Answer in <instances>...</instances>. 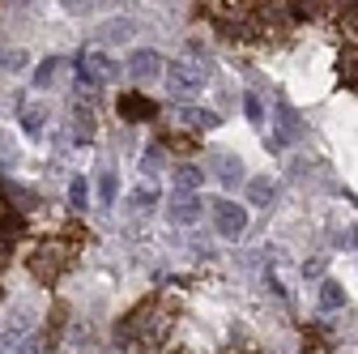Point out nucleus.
I'll list each match as a JSON object with an SVG mask.
<instances>
[{
	"label": "nucleus",
	"mask_w": 358,
	"mask_h": 354,
	"mask_svg": "<svg viewBox=\"0 0 358 354\" xmlns=\"http://www.w3.org/2000/svg\"><path fill=\"white\" fill-rule=\"evenodd\" d=\"M166 81H171L175 94H192V90H201V85L209 81V60L205 56L175 60V64H166Z\"/></svg>",
	"instance_id": "1"
},
{
	"label": "nucleus",
	"mask_w": 358,
	"mask_h": 354,
	"mask_svg": "<svg viewBox=\"0 0 358 354\" xmlns=\"http://www.w3.org/2000/svg\"><path fill=\"white\" fill-rule=\"evenodd\" d=\"M64 260H69L64 243H43V248H34V256H30V274H34L38 282L52 286V282L64 274Z\"/></svg>",
	"instance_id": "2"
},
{
	"label": "nucleus",
	"mask_w": 358,
	"mask_h": 354,
	"mask_svg": "<svg viewBox=\"0 0 358 354\" xmlns=\"http://www.w3.org/2000/svg\"><path fill=\"white\" fill-rule=\"evenodd\" d=\"M213 231H217L222 239H239V235L248 231V209L235 205V201H217V205H213Z\"/></svg>",
	"instance_id": "3"
},
{
	"label": "nucleus",
	"mask_w": 358,
	"mask_h": 354,
	"mask_svg": "<svg viewBox=\"0 0 358 354\" xmlns=\"http://www.w3.org/2000/svg\"><path fill=\"white\" fill-rule=\"evenodd\" d=\"M120 69L111 64V56L107 52H99V48H85L81 52V81L85 85H103V81H111Z\"/></svg>",
	"instance_id": "4"
},
{
	"label": "nucleus",
	"mask_w": 358,
	"mask_h": 354,
	"mask_svg": "<svg viewBox=\"0 0 358 354\" xmlns=\"http://www.w3.org/2000/svg\"><path fill=\"white\" fill-rule=\"evenodd\" d=\"M201 197L196 192H179L175 188V197L166 201V218H171V222H179V227H192L196 222V218H201Z\"/></svg>",
	"instance_id": "5"
},
{
	"label": "nucleus",
	"mask_w": 358,
	"mask_h": 354,
	"mask_svg": "<svg viewBox=\"0 0 358 354\" xmlns=\"http://www.w3.org/2000/svg\"><path fill=\"white\" fill-rule=\"evenodd\" d=\"M124 69L132 73V81H154V77L162 73V56L150 52V48H141V52H132V56H128Z\"/></svg>",
	"instance_id": "6"
},
{
	"label": "nucleus",
	"mask_w": 358,
	"mask_h": 354,
	"mask_svg": "<svg viewBox=\"0 0 358 354\" xmlns=\"http://www.w3.org/2000/svg\"><path fill=\"white\" fill-rule=\"evenodd\" d=\"M132 34H137V22L132 17H107V22H99V43H128Z\"/></svg>",
	"instance_id": "7"
},
{
	"label": "nucleus",
	"mask_w": 358,
	"mask_h": 354,
	"mask_svg": "<svg viewBox=\"0 0 358 354\" xmlns=\"http://www.w3.org/2000/svg\"><path fill=\"white\" fill-rule=\"evenodd\" d=\"M273 115H278V137L282 141H299L303 137V120L294 115L290 103H273Z\"/></svg>",
	"instance_id": "8"
},
{
	"label": "nucleus",
	"mask_w": 358,
	"mask_h": 354,
	"mask_svg": "<svg viewBox=\"0 0 358 354\" xmlns=\"http://www.w3.org/2000/svg\"><path fill=\"white\" fill-rule=\"evenodd\" d=\"M213 171H217V180L227 184V188H239L243 184V162L231 158V154H213Z\"/></svg>",
	"instance_id": "9"
},
{
	"label": "nucleus",
	"mask_w": 358,
	"mask_h": 354,
	"mask_svg": "<svg viewBox=\"0 0 358 354\" xmlns=\"http://www.w3.org/2000/svg\"><path fill=\"white\" fill-rule=\"evenodd\" d=\"M120 115H124V120H154L158 107H154L145 94H124V99H120Z\"/></svg>",
	"instance_id": "10"
},
{
	"label": "nucleus",
	"mask_w": 358,
	"mask_h": 354,
	"mask_svg": "<svg viewBox=\"0 0 358 354\" xmlns=\"http://www.w3.org/2000/svg\"><path fill=\"white\" fill-rule=\"evenodd\" d=\"M337 77H341L345 85H358V38H350L345 48H341V56H337Z\"/></svg>",
	"instance_id": "11"
},
{
	"label": "nucleus",
	"mask_w": 358,
	"mask_h": 354,
	"mask_svg": "<svg viewBox=\"0 0 358 354\" xmlns=\"http://www.w3.org/2000/svg\"><path fill=\"white\" fill-rule=\"evenodd\" d=\"M329 9L345 34H358V0H329Z\"/></svg>",
	"instance_id": "12"
},
{
	"label": "nucleus",
	"mask_w": 358,
	"mask_h": 354,
	"mask_svg": "<svg viewBox=\"0 0 358 354\" xmlns=\"http://www.w3.org/2000/svg\"><path fill=\"white\" fill-rule=\"evenodd\" d=\"M205 184V171H196L192 162H184V167H175V188L179 192H196Z\"/></svg>",
	"instance_id": "13"
},
{
	"label": "nucleus",
	"mask_w": 358,
	"mask_h": 354,
	"mask_svg": "<svg viewBox=\"0 0 358 354\" xmlns=\"http://www.w3.org/2000/svg\"><path fill=\"white\" fill-rule=\"evenodd\" d=\"M286 5H290V17L294 22H311V17L324 9V0H286Z\"/></svg>",
	"instance_id": "14"
},
{
	"label": "nucleus",
	"mask_w": 358,
	"mask_h": 354,
	"mask_svg": "<svg viewBox=\"0 0 358 354\" xmlns=\"http://www.w3.org/2000/svg\"><path fill=\"white\" fill-rule=\"evenodd\" d=\"M248 201L268 209V201H273V184H268V180H252V184H248Z\"/></svg>",
	"instance_id": "15"
},
{
	"label": "nucleus",
	"mask_w": 358,
	"mask_h": 354,
	"mask_svg": "<svg viewBox=\"0 0 358 354\" xmlns=\"http://www.w3.org/2000/svg\"><path fill=\"white\" fill-rule=\"evenodd\" d=\"M56 69H60V60H56V56H48V60H43V64L34 69V85H38V90H43V85H52V81H56Z\"/></svg>",
	"instance_id": "16"
},
{
	"label": "nucleus",
	"mask_w": 358,
	"mask_h": 354,
	"mask_svg": "<svg viewBox=\"0 0 358 354\" xmlns=\"http://www.w3.org/2000/svg\"><path fill=\"white\" fill-rule=\"evenodd\" d=\"M192 128H217V111H201V107H188L184 111Z\"/></svg>",
	"instance_id": "17"
},
{
	"label": "nucleus",
	"mask_w": 358,
	"mask_h": 354,
	"mask_svg": "<svg viewBox=\"0 0 358 354\" xmlns=\"http://www.w3.org/2000/svg\"><path fill=\"white\" fill-rule=\"evenodd\" d=\"M320 303H324V312L341 307V286H337V282H324V286H320Z\"/></svg>",
	"instance_id": "18"
},
{
	"label": "nucleus",
	"mask_w": 358,
	"mask_h": 354,
	"mask_svg": "<svg viewBox=\"0 0 358 354\" xmlns=\"http://www.w3.org/2000/svg\"><path fill=\"white\" fill-rule=\"evenodd\" d=\"M94 5H107V0H60V9L64 13H73V17H81V13H90Z\"/></svg>",
	"instance_id": "19"
},
{
	"label": "nucleus",
	"mask_w": 358,
	"mask_h": 354,
	"mask_svg": "<svg viewBox=\"0 0 358 354\" xmlns=\"http://www.w3.org/2000/svg\"><path fill=\"white\" fill-rule=\"evenodd\" d=\"M99 197H103V205H111V201H115V175H111V171H103V180H99Z\"/></svg>",
	"instance_id": "20"
},
{
	"label": "nucleus",
	"mask_w": 358,
	"mask_h": 354,
	"mask_svg": "<svg viewBox=\"0 0 358 354\" xmlns=\"http://www.w3.org/2000/svg\"><path fill=\"white\" fill-rule=\"evenodd\" d=\"M0 69H26V52H5L0 48Z\"/></svg>",
	"instance_id": "21"
},
{
	"label": "nucleus",
	"mask_w": 358,
	"mask_h": 354,
	"mask_svg": "<svg viewBox=\"0 0 358 354\" xmlns=\"http://www.w3.org/2000/svg\"><path fill=\"white\" fill-rule=\"evenodd\" d=\"M22 124H26L30 132H38V128H43V111H38V107H26V111H22Z\"/></svg>",
	"instance_id": "22"
},
{
	"label": "nucleus",
	"mask_w": 358,
	"mask_h": 354,
	"mask_svg": "<svg viewBox=\"0 0 358 354\" xmlns=\"http://www.w3.org/2000/svg\"><path fill=\"white\" fill-rule=\"evenodd\" d=\"M248 120H252V124H264V107H260L256 94H248Z\"/></svg>",
	"instance_id": "23"
},
{
	"label": "nucleus",
	"mask_w": 358,
	"mask_h": 354,
	"mask_svg": "<svg viewBox=\"0 0 358 354\" xmlns=\"http://www.w3.org/2000/svg\"><path fill=\"white\" fill-rule=\"evenodd\" d=\"M69 201H73L77 209L85 205V180H73V184H69Z\"/></svg>",
	"instance_id": "24"
},
{
	"label": "nucleus",
	"mask_w": 358,
	"mask_h": 354,
	"mask_svg": "<svg viewBox=\"0 0 358 354\" xmlns=\"http://www.w3.org/2000/svg\"><path fill=\"white\" fill-rule=\"evenodd\" d=\"M166 146H171L175 154H192V150H196V141H188V137H171Z\"/></svg>",
	"instance_id": "25"
},
{
	"label": "nucleus",
	"mask_w": 358,
	"mask_h": 354,
	"mask_svg": "<svg viewBox=\"0 0 358 354\" xmlns=\"http://www.w3.org/2000/svg\"><path fill=\"white\" fill-rule=\"evenodd\" d=\"M0 162H13V141L0 132Z\"/></svg>",
	"instance_id": "26"
},
{
	"label": "nucleus",
	"mask_w": 358,
	"mask_h": 354,
	"mask_svg": "<svg viewBox=\"0 0 358 354\" xmlns=\"http://www.w3.org/2000/svg\"><path fill=\"white\" fill-rule=\"evenodd\" d=\"M150 205H154V192H150V188H141V192H137V209H141V213H145V209H150Z\"/></svg>",
	"instance_id": "27"
},
{
	"label": "nucleus",
	"mask_w": 358,
	"mask_h": 354,
	"mask_svg": "<svg viewBox=\"0 0 358 354\" xmlns=\"http://www.w3.org/2000/svg\"><path fill=\"white\" fill-rule=\"evenodd\" d=\"M227 354H252V350H248V346H239V341H235V346H231V350H227Z\"/></svg>",
	"instance_id": "28"
}]
</instances>
